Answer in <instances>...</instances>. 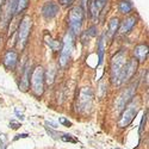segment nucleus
<instances>
[{"label":"nucleus","mask_w":149,"mask_h":149,"mask_svg":"<svg viewBox=\"0 0 149 149\" xmlns=\"http://www.w3.org/2000/svg\"><path fill=\"white\" fill-rule=\"evenodd\" d=\"M82 22H84V10L80 6L73 7L69 12V17H68V24L70 29L69 32L73 36L80 35L81 28H82Z\"/></svg>","instance_id":"obj_1"},{"label":"nucleus","mask_w":149,"mask_h":149,"mask_svg":"<svg viewBox=\"0 0 149 149\" xmlns=\"http://www.w3.org/2000/svg\"><path fill=\"white\" fill-rule=\"evenodd\" d=\"M74 49V36L68 32L66 33L63 41H62V47L60 50V65L61 67H66L68 65V61L70 58V55Z\"/></svg>","instance_id":"obj_2"},{"label":"nucleus","mask_w":149,"mask_h":149,"mask_svg":"<svg viewBox=\"0 0 149 149\" xmlns=\"http://www.w3.org/2000/svg\"><path fill=\"white\" fill-rule=\"evenodd\" d=\"M127 53L125 52H119L117 53L111 61V80L113 84H117V80L119 78V74L123 69V67L127 63Z\"/></svg>","instance_id":"obj_3"},{"label":"nucleus","mask_w":149,"mask_h":149,"mask_svg":"<svg viewBox=\"0 0 149 149\" xmlns=\"http://www.w3.org/2000/svg\"><path fill=\"white\" fill-rule=\"evenodd\" d=\"M139 106H140V102L137 99H131L130 104L127 106L125 110H123V113L120 116V119L118 122V127L119 128H125L132 122V119L135 118V116L137 115L139 111Z\"/></svg>","instance_id":"obj_4"},{"label":"nucleus","mask_w":149,"mask_h":149,"mask_svg":"<svg viewBox=\"0 0 149 149\" xmlns=\"http://www.w3.org/2000/svg\"><path fill=\"white\" fill-rule=\"evenodd\" d=\"M31 87L36 95H42L44 91V70L41 66H37L31 73Z\"/></svg>","instance_id":"obj_5"},{"label":"nucleus","mask_w":149,"mask_h":149,"mask_svg":"<svg viewBox=\"0 0 149 149\" xmlns=\"http://www.w3.org/2000/svg\"><path fill=\"white\" fill-rule=\"evenodd\" d=\"M31 25H32L31 18L29 16H24L22 22H20V24H19V28H18V42H17V45L20 49H23L28 43Z\"/></svg>","instance_id":"obj_6"},{"label":"nucleus","mask_w":149,"mask_h":149,"mask_svg":"<svg viewBox=\"0 0 149 149\" xmlns=\"http://www.w3.org/2000/svg\"><path fill=\"white\" fill-rule=\"evenodd\" d=\"M137 65H139V63H137V60H135V58L127 61L125 66L123 67V69H122V72H120V74H119V78H118L116 85H120V84H123V82L130 80V79L135 75L136 70H137Z\"/></svg>","instance_id":"obj_7"},{"label":"nucleus","mask_w":149,"mask_h":149,"mask_svg":"<svg viewBox=\"0 0 149 149\" xmlns=\"http://www.w3.org/2000/svg\"><path fill=\"white\" fill-rule=\"evenodd\" d=\"M135 91H136V85H132L119 95V98L117 99V103H116L118 111H123L125 109V106L128 105V103L131 102V99L134 98V94H135Z\"/></svg>","instance_id":"obj_8"},{"label":"nucleus","mask_w":149,"mask_h":149,"mask_svg":"<svg viewBox=\"0 0 149 149\" xmlns=\"http://www.w3.org/2000/svg\"><path fill=\"white\" fill-rule=\"evenodd\" d=\"M93 100V92L90 87H84L80 91L79 95V106L81 111H87L88 107H91Z\"/></svg>","instance_id":"obj_9"},{"label":"nucleus","mask_w":149,"mask_h":149,"mask_svg":"<svg viewBox=\"0 0 149 149\" xmlns=\"http://www.w3.org/2000/svg\"><path fill=\"white\" fill-rule=\"evenodd\" d=\"M58 13V5L56 3H47L42 8V15L45 19H52Z\"/></svg>","instance_id":"obj_10"},{"label":"nucleus","mask_w":149,"mask_h":149,"mask_svg":"<svg viewBox=\"0 0 149 149\" xmlns=\"http://www.w3.org/2000/svg\"><path fill=\"white\" fill-rule=\"evenodd\" d=\"M17 60H18V55L16 52L13 50H10L5 54V57H4V65L7 69H13L17 65Z\"/></svg>","instance_id":"obj_11"},{"label":"nucleus","mask_w":149,"mask_h":149,"mask_svg":"<svg viewBox=\"0 0 149 149\" xmlns=\"http://www.w3.org/2000/svg\"><path fill=\"white\" fill-rule=\"evenodd\" d=\"M29 85H30V69H29V63L25 66L23 72V75L20 78V82H19V88L23 92H26L29 90Z\"/></svg>","instance_id":"obj_12"},{"label":"nucleus","mask_w":149,"mask_h":149,"mask_svg":"<svg viewBox=\"0 0 149 149\" xmlns=\"http://www.w3.org/2000/svg\"><path fill=\"white\" fill-rule=\"evenodd\" d=\"M134 54H135L136 60H139L140 62L146 61L147 60V56H148V45H146V44L137 45V47L135 48Z\"/></svg>","instance_id":"obj_13"},{"label":"nucleus","mask_w":149,"mask_h":149,"mask_svg":"<svg viewBox=\"0 0 149 149\" xmlns=\"http://www.w3.org/2000/svg\"><path fill=\"white\" fill-rule=\"evenodd\" d=\"M135 24H136V18H135V17H129V18H127V19H124L122 26H120V29H119V32H120V33H127V32H129V31L134 28Z\"/></svg>","instance_id":"obj_14"},{"label":"nucleus","mask_w":149,"mask_h":149,"mask_svg":"<svg viewBox=\"0 0 149 149\" xmlns=\"http://www.w3.org/2000/svg\"><path fill=\"white\" fill-rule=\"evenodd\" d=\"M105 33H103L102 35V37H100V40H99V43H98V58H99V61H98V63H97V66L98 65H102L103 63V60H104V42H105Z\"/></svg>","instance_id":"obj_15"},{"label":"nucleus","mask_w":149,"mask_h":149,"mask_svg":"<svg viewBox=\"0 0 149 149\" xmlns=\"http://www.w3.org/2000/svg\"><path fill=\"white\" fill-rule=\"evenodd\" d=\"M44 40H45V43H47L49 47H50L54 52H60V50H61L62 43L58 42V41L53 40L52 37H50V35H45V36H44Z\"/></svg>","instance_id":"obj_16"},{"label":"nucleus","mask_w":149,"mask_h":149,"mask_svg":"<svg viewBox=\"0 0 149 149\" xmlns=\"http://www.w3.org/2000/svg\"><path fill=\"white\" fill-rule=\"evenodd\" d=\"M118 28H119V20H118V18H112L110 20V23H109V37H112L115 33H116V31L118 30Z\"/></svg>","instance_id":"obj_17"},{"label":"nucleus","mask_w":149,"mask_h":149,"mask_svg":"<svg viewBox=\"0 0 149 149\" xmlns=\"http://www.w3.org/2000/svg\"><path fill=\"white\" fill-rule=\"evenodd\" d=\"M118 8H119V12L120 13H130V12L132 11V5L130 1H128V0H122V1L119 3L118 5Z\"/></svg>","instance_id":"obj_18"},{"label":"nucleus","mask_w":149,"mask_h":149,"mask_svg":"<svg viewBox=\"0 0 149 149\" xmlns=\"http://www.w3.org/2000/svg\"><path fill=\"white\" fill-rule=\"evenodd\" d=\"M102 6H103V3L98 1V0H93V1L91 3V15L93 18H97L99 12H100L102 10Z\"/></svg>","instance_id":"obj_19"},{"label":"nucleus","mask_w":149,"mask_h":149,"mask_svg":"<svg viewBox=\"0 0 149 149\" xmlns=\"http://www.w3.org/2000/svg\"><path fill=\"white\" fill-rule=\"evenodd\" d=\"M55 74H56V69H55V66H50L48 68V72H47V78H44L47 80V84L48 85H52L54 82V79H55Z\"/></svg>","instance_id":"obj_20"},{"label":"nucleus","mask_w":149,"mask_h":149,"mask_svg":"<svg viewBox=\"0 0 149 149\" xmlns=\"http://www.w3.org/2000/svg\"><path fill=\"white\" fill-rule=\"evenodd\" d=\"M28 7V0H17V7H16V13H20Z\"/></svg>","instance_id":"obj_21"},{"label":"nucleus","mask_w":149,"mask_h":149,"mask_svg":"<svg viewBox=\"0 0 149 149\" xmlns=\"http://www.w3.org/2000/svg\"><path fill=\"white\" fill-rule=\"evenodd\" d=\"M61 140L65 141V142H72V143H77V140H74L72 137V135H67V134H63V136H61Z\"/></svg>","instance_id":"obj_22"},{"label":"nucleus","mask_w":149,"mask_h":149,"mask_svg":"<svg viewBox=\"0 0 149 149\" xmlns=\"http://www.w3.org/2000/svg\"><path fill=\"white\" fill-rule=\"evenodd\" d=\"M147 115H148V112L146 111V113L143 115V117H142V120H141V124H140V130H139V134H140V136L142 135V132H143V128H144V124H146V120H147Z\"/></svg>","instance_id":"obj_23"},{"label":"nucleus","mask_w":149,"mask_h":149,"mask_svg":"<svg viewBox=\"0 0 149 149\" xmlns=\"http://www.w3.org/2000/svg\"><path fill=\"white\" fill-rule=\"evenodd\" d=\"M58 122H60L61 124H63L65 127H68V128H69V127H72V123H70L68 119H66L65 117H61V118L58 119Z\"/></svg>","instance_id":"obj_24"},{"label":"nucleus","mask_w":149,"mask_h":149,"mask_svg":"<svg viewBox=\"0 0 149 149\" xmlns=\"http://www.w3.org/2000/svg\"><path fill=\"white\" fill-rule=\"evenodd\" d=\"M5 142H6V137H5V135H0V149H6Z\"/></svg>","instance_id":"obj_25"},{"label":"nucleus","mask_w":149,"mask_h":149,"mask_svg":"<svg viewBox=\"0 0 149 149\" xmlns=\"http://www.w3.org/2000/svg\"><path fill=\"white\" fill-rule=\"evenodd\" d=\"M73 3H74V0H60V4H61L62 6H65V7L70 6Z\"/></svg>","instance_id":"obj_26"},{"label":"nucleus","mask_w":149,"mask_h":149,"mask_svg":"<svg viewBox=\"0 0 149 149\" xmlns=\"http://www.w3.org/2000/svg\"><path fill=\"white\" fill-rule=\"evenodd\" d=\"M87 35H90V36H92V37L97 36V26H91V28L87 30Z\"/></svg>","instance_id":"obj_27"},{"label":"nucleus","mask_w":149,"mask_h":149,"mask_svg":"<svg viewBox=\"0 0 149 149\" xmlns=\"http://www.w3.org/2000/svg\"><path fill=\"white\" fill-rule=\"evenodd\" d=\"M20 127V123H18V122H16V120H11L10 122V128H12V129H18Z\"/></svg>","instance_id":"obj_28"},{"label":"nucleus","mask_w":149,"mask_h":149,"mask_svg":"<svg viewBox=\"0 0 149 149\" xmlns=\"http://www.w3.org/2000/svg\"><path fill=\"white\" fill-rule=\"evenodd\" d=\"M47 131H48V134L50 135L53 139H55V140L58 139V132H55V131H53V130H50V129H48V128H47Z\"/></svg>","instance_id":"obj_29"},{"label":"nucleus","mask_w":149,"mask_h":149,"mask_svg":"<svg viewBox=\"0 0 149 149\" xmlns=\"http://www.w3.org/2000/svg\"><path fill=\"white\" fill-rule=\"evenodd\" d=\"M25 137H28V134H22V135H18L15 140H18V139H25Z\"/></svg>","instance_id":"obj_30"},{"label":"nucleus","mask_w":149,"mask_h":149,"mask_svg":"<svg viewBox=\"0 0 149 149\" xmlns=\"http://www.w3.org/2000/svg\"><path fill=\"white\" fill-rule=\"evenodd\" d=\"M82 6L85 10H87V0H82Z\"/></svg>","instance_id":"obj_31"},{"label":"nucleus","mask_w":149,"mask_h":149,"mask_svg":"<svg viewBox=\"0 0 149 149\" xmlns=\"http://www.w3.org/2000/svg\"><path fill=\"white\" fill-rule=\"evenodd\" d=\"M98 1H100V3H103V4H104V3L106 1V0H98Z\"/></svg>","instance_id":"obj_32"}]
</instances>
